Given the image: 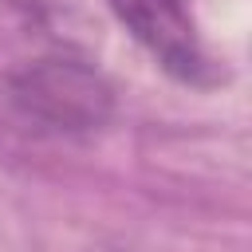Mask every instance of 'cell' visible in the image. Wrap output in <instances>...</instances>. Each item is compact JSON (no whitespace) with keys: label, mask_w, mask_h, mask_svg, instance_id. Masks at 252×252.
<instances>
[{"label":"cell","mask_w":252,"mask_h":252,"mask_svg":"<svg viewBox=\"0 0 252 252\" xmlns=\"http://www.w3.org/2000/svg\"><path fill=\"white\" fill-rule=\"evenodd\" d=\"M12 106L55 134H94L114 118L110 79L79 55H39L8 75Z\"/></svg>","instance_id":"6da1fadb"},{"label":"cell","mask_w":252,"mask_h":252,"mask_svg":"<svg viewBox=\"0 0 252 252\" xmlns=\"http://www.w3.org/2000/svg\"><path fill=\"white\" fill-rule=\"evenodd\" d=\"M122 28L158 59L165 75L189 87H213L220 79L189 0H110Z\"/></svg>","instance_id":"7a4b0ae2"}]
</instances>
